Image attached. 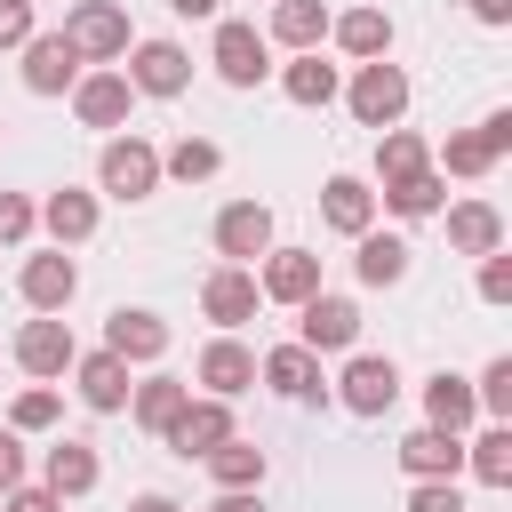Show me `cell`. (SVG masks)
Listing matches in <instances>:
<instances>
[{"mask_svg":"<svg viewBox=\"0 0 512 512\" xmlns=\"http://www.w3.org/2000/svg\"><path fill=\"white\" fill-rule=\"evenodd\" d=\"M352 272H360V288H400V280H408V240L368 224V232L352 240Z\"/></svg>","mask_w":512,"mask_h":512,"instance_id":"24","label":"cell"},{"mask_svg":"<svg viewBox=\"0 0 512 512\" xmlns=\"http://www.w3.org/2000/svg\"><path fill=\"white\" fill-rule=\"evenodd\" d=\"M96 192L104 200H152L160 192V144H144V136H104V152H96Z\"/></svg>","mask_w":512,"mask_h":512,"instance_id":"1","label":"cell"},{"mask_svg":"<svg viewBox=\"0 0 512 512\" xmlns=\"http://www.w3.org/2000/svg\"><path fill=\"white\" fill-rule=\"evenodd\" d=\"M328 40H336L352 64L392 56V16H384V8H344V16H328Z\"/></svg>","mask_w":512,"mask_h":512,"instance_id":"26","label":"cell"},{"mask_svg":"<svg viewBox=\"0 0 512 512\" xmlns=\"http://www.w3.org/2000/svg\"><path fill=\"white\" fill-rule=\"evenodd\" d=\"M432 160V144L424 136H408V128H376V176L392 184V176H416Z\"/></svg>","mask_w":512,"mask_h":512,"instance_id":"36","label":"cell"},{"mask_svg":"<svg viewBox=\"0 0 512 512\" xmlns=\"http://www.w3.org/2000/svg\"><path fill=\"white\" fill-rule=\"evenodd\" d=\"M320 288V248H264L256 256V296L264 304H304Z\"/></svg>","mask_w":512,"mask_h":512,"instance_id":"14","label":"cell"},{"mask_svg":"<svg viewBox=\"0 0 512 512\" xmlns=\"http://www.w3.org/2000/svg\"><path fill=\"white\" fill-rule=\"evenodd\" d=\"M472 416H480V400H472V376H448V368H440V376L424 384V424H440V432H464Z\"/></svg>","mask_w":512,"mask_h":512,"instance_id":"32","label":"cell"},{"mask_svg":"<svg viewBox=\"0 0 512 512\" xmlns=\"http://www.w3.org/2000/svg\"><path fill=\"white\" fill-rule=\"evenodd\" d=\"M408 512H464V488L456 480H416L408 488Z\"/></svg>","mask_w":512,"mask_h":512,"instance_id":"40","label":"cell"},{"mask_svg":"<svg viewBox=\"0 0 512 512\" xmlns=\"http://www.w3.org/2000/svg\"><path fill=\"white\" fill-rule=\"evenodd\" d=\"M56 416H64V392H56V384H32V392H16V408H8V424H16V432H48Z\"/></svg>","mask_w":512,"mask_h":512,"instance_id":"38","label":"cell"},{"mask_svg":"<svg viewBox=\"0 0 512 512\" xmlns=\"http://www.w3.org/2000/svg\"><path fill=\"white\" fill-rule=\"evenodd\" d=\"M200 464H208V480H216V488H264V448H256V440H240V432H232V440H216Z\"/></svg>","mask_w":512,"mask_h":512,"instance_id":"33","label":"cell"},{"mask_svg":"<svg viewBox=\"0 0 512 512\" xmlns=\"http://www.w3.org/2000/svg\"><path fill=\"white\" fill-rule=\"evenodd\" d=\"M472 400H480V416H488V424H512V352H496V360L480 368Z\"/></svg>","mask_w":512,"mask_h":512,"instance_id":"37","label":"cell"},{"mask_svg":"<svg viewBox=\"0 0 512 512\" xmlns=\"http://www.w3.org/2000/svg\"><path fill=\"white\" fill-rule=\"evenodd\" d=\"M296 344H304V352H352V344H360V304L312 288V296L296 304Z\"/></svg>","mask_w":512,"mask_h":512,"instance_id":"8","label":"cell"},{"mask_svg":"<svg viewBox=\"0 0 512 512\" xmlns=\"http://www.w3.org/2000/svg\"><path fill=\"white\" fill-rule=\"evenodd\" d=\"M128 88L136 96H184L192 88V48L184 40H128Z\"/></svg>","mask_w":512,"mask_h":512,"instance_id":"6","label":"cell"},{"mask_svg":"<svg viewBox=\"0 0 512 512\" xmlns=\"http://www.w3.org/2000/svg\"><path fill=\"white\" fill-rule=\"evenodd\" d=\"M192 384H200V392H216V400H240V392L256 384V352H248L240 336H224V328H216V336L200 344V360H192Z\"/></svg>","mask_w":512,"mask_h":512,"instance_id":"15","label":"cell"},{"mask_svg":"<svg viewBox=\"0 0 512 512\" xmlns=\"http://www.w3.org/2000/svg\"><path fill=\"white\" fill-rule=\"evenodd\" d=\"M280 96H288V104H304V112H320V104H336V96H344V80H336V64H328L320 48H304V56H288Z\"/></svg>","mask_w":512,"mask_h":512,"instance_id":"27","label":"cell"},{"mask_svg":"<svg viewBox=\"0 0 512 512\" xmlns=\"http://www.w3.org/2000/svg\"><path fill=\"white\" fill-rule=\"evenodd\" d=\"M264 248H272V208H264V200L216 208V256H224V264H256Z\"/></svg>","mask_w":512,"mask_h":512,"instance_id":"18","label":"cell"},{"mask_svg":"<svg viewBox=\"0 0 512 512\" xmlns=\"http://www.w3.org/2000/svg\"><path fill=\"white\" fill-rule=\"evenodd\" d=\"M128 512H184V504H176V496H160V488H144V496H136Z\"/></svg>","mask_w":512,"mask_h":512,"instance_id":"48","label":"cell"},{"mask_svg":"<svg viewBox=\"0 0 512 512\" xmlns=\"http://www.w3.org/2000/svg\"><path fill=\"white\" fill-rule=\"evenodd\" d=\"M16 56H24V88H32V96H72V80H80V64H88V56L72 48V32H32Z\"/></svg>","mask_w":512,"mask_h":512,"instance_id":"12","label":"cell"},{"mask_svg":"<svg viewBox=\"0 0 512 512\" xmlns=\"http://www.w3.org/2000/svg\"><path fill=\"white\" fill-rule=\"evenodd\" d=\"M64 32H72V48L88 56V64H120L128 56V8L120 0H72V16H64Z\"/></svg>","mask_w":512,"mask_h":512,"instance_id":"5","label":"cell"},{"mask_svg":"<svg viewBox=\"0 0 512 512\" xmlns=\"http://www.w3.org/2000/svg\"><path fill=\"white\" fill-rule=\"evenodd\" d=\"M184 400H192V384H184V376H144V384H128V416H136L144 432H168Z\"/></svg>","mask_w":512,"mask_h":512,"instance_id":"31","label":"cell"},{"mask_svg":"<svg viewBox=\"0 0 512 512\" xmlns=\"http://www.w3.org/2000/svg\"><path fill=\"white\" fill-rule=\"evenodd\" d=\"M104 352H120L128 368H152V360L168 352V320L144 312V304H120V312L104 320Z\"/></svg>","mask_w":512,"mask_h":512,"instance_id":"20","label":"cell"},{"mask_svg":"<svg viewBox=\"0 0 512 512\" xmlns=\"http://www.w3.org/2000/svg\"><path fill=\"white\" fill-rule=\"evenodd\" d=\"M40 224H48V240H56V248H80V240L96 232V192H80V184L48 192V200H40Z\"/></svg>","mask_w":512,"mask_h":512,"instance_id":"30","label":"cell"},{"mask_svg":"<svg viewBox=\"0 0 512 512\" xmlns=\"http://www.w3.org/2000/svg\"><path fill=\"white\" fill-rule=\"evenodd\" d=\"M72 112H80V128H96V136H120V128H128V112H136V88H128V72H120V64H104V72H80V80H72Z\"/></svg>","mask_w":512,"mask_h":512,"instance_id":"7","label":"cell"},{"mask_svg":"<svg viewBox=\"0 0 512 512\" xmlns=\"http://www.w3.org/2000/svg\"><path fill=\"white\" fill-rule=\"evenodd\" d=\"M480 304H512V256H480Z\"/></svg>","mask_w":512,"mask_h":512,"instance_id":"41","label":"cell"},{"mask_svg":"<svg viewBox=\"0 0 512 512\" xmlns=\"http://www.w3.org/2000/svg\"><path fill=\"white\" fill-rule=\"evenodd\" d=\"M16 288H24V304H32V312H64V304L80 296V264H72V248H48V256H24V272H16Z\"/></svg>","mask_w":512,"mask_h":512,"instance_id":"19","label":"cell"},{"mask_svg":"<svg viewBox=\"0 0 512 512\" xmlns=\"http://www.w3.org/2000/svg\"><path fill=\"white\" fill-rule=\"evenodd\" d=\"M512 152V112H488L480 128H464V136H448L440 152H432V168L440 176H464V184H480V176H496V160Z\"/></svg>","mask_w":512,"mask_h":512,"instance_id":"4","label":"cell"},{"mask_svg":"<svg viewBox=\"0 0 512 512\" xmlns=\"http://www.w3.org/2000/svg\"><path fill=\"white\" fill-rule=\"evenodd\" d=\"M72 360H80V344H72L64 312H32V320L16 328V368H24L32 384H56V376H64Z\"/></svg>","mask_w":512,"mask_h":512,"instance_id":"9","label":"cell"},{"mask_svg":"<svg viewBox=\"0 0 512 512\" xmlns=\"http://www.w3.org/2000/svg\"><path fill=\"white\" fill-rule=\"evenodd\" d=\"M472 16L480 24H512V0H472Z\"/></svg>","mask_w":512,"mask_h":512,"instance_id":"46","label":"cell"},{"mask_svg":"<svg viewBox=\"0 0 512 512\" xmlns=\"http://www.w3.org/2000/svg\"><path fill=\"white\" fill-rule=\"evenodd\" d=\"M64 376H72L80 408H96V416H120V408H128V384H136V376H128V360H120V352H104V344H96V352H80Z\"/></svg>","mask_w":512,"mask_h":512,"instance_id":"16","label":"cell"},{"mask_svg":"<svg viewBox=\"0 0 512 512\" xmlns=\"http://www.w3.org/2000/svg\"><path fill=\"white\" fill-rule=\"evenodd\" d=\"M168 8H176V16H192V24H208V16L224 8V0H168Z\"/></svg>","mask_w":512,"mask_h":512,"instance_id":"47","label":"cell"},{"mask_svg":"<svg viewBox=\"0 0 512 512\" xmlns=\"http://www.w3.org/2000/svg\"><path fill=\"white\" fill-rule=\"evenodd\" d=\"M328 400H344L352 416H384V408L400 400V368H392L384 352H352V360H344V376L328 384Z\"/></svg>","mask_w":512,"mask_h":512,"instance_id":"11","label":"cell"},{"mask_svg":"<svg viewBox=\"0 0 512 512\" xmlns=\"http://www.w3.org/2000/svg\"><path fill=\"white\" fill-rule=\"evenodd\" d=\"M264 40H280L288 56L320 48V40H328V0H272V24H264Z\"/></svg>","mask_w":512,"mask_h":512,"instance_id":"28","label":"cell"},{"mask_svg":"<svg viewBox=\"0 0 512 512\" xmlns=\"http://www.w3.org/2000/svg\"><path fill=\"white\" fill-rule=\"evenodd\" d=\"M160 440H168V448H176L184 464H192V456H208L216 440H232V400H216V392H192V400L176 408V424H168Z\"/></svg>","mask_w":512,"mask_h":512,"instance_id":"17","label":"cell"},{"mask_svg":"<svg viewBox=\"0 0 512 512\" xmlns=\"http://www.w3.org/2000/svg\"><path fill=\"white\" fill-rule=\"evenodd\" d=\"M256 304H264V296H256V264H216V272L200 280V312H208L224 336H240V328L256 320Z\"/></svg>","mask_w":512,"mask_h":512,"instance_id":"13","label":"cell"},{"mask_svg":"<svg viewBox=\"0 0 512 512\" xmlns=\"http://www.w3.org/2000/svg\"><path fill=\"white\" fill-rule=\"evenodd\" d=\"M376 200H384L392 216H408V224H416V216H440V208H448V176H440V168L424 160L416 176H392V184H384Z\"/></svg>","mask_w":512,"mask_h":512,"instance_id":"29","label":"cell"},{"mask_svg":"<svg viewBox=\"0 0 512 512\" xmlns=\"http://www.w3.org/2000/svg\"><path fill=\"white\" fill-rule=\"evenodd\" d=\"M40 24H32V0H0V48H24Z\"/></svg>","mask_w":512,"mask_h":512,"instance_id":"42","label":"cell"},{"mask_svg":"<svg viewBox=\"0 0 512 512\" xmlns=\"http://www.w3.org/2000/svg\"><path fill=\"white\" fill-rule=\"evenodd\" d=\"M224 168V152L208 144V136H176L168 152H160V176H176V184H208Z\"/></svg>","mask_w":512,"mask_h":512,"instance_id":"35","label":"cell"},{"mask_svg":"<svg viewBox=\"0 0 512 512\" xmlns=\"http://www.w3.org/2000/svg\"><path fill=\"white\" fill-rule=\"evenodd\" d=\"M256 384H272L288 408H328V376H320V352H304V344H272V352L256 360Z\"/></svg>","mask_w":512,"mask_h":512,"instance_id":"10","label":"cell"},{"mask_svg":"<svg viewBox=\"0 0 512 512\" xmlns=\"http://www.w3.org/2000/svg\"><path fill=\"white\" fill-rule=\"evenodd\" d=\"M96 480H104V464H96V448H88V440H56V448L40 456V488H56L64 504H72V496H88Z\"/></svg>","mask_w":512,"mask_h":512,"instance_id":"25","label":"cell"},{"mask_svg":"<svg viewBox=\"0 0 512 512\" xmlns=\"http://www.w3.org/2000/svg\"><path fill=\"white\" fill-rule=\"evenodd\" d=\"M16 480H24V432H16V424H0V496H8Z\"/></svg>","mask_w":512,"mask_h":512,"instance_id":"43","label":"cell"},{"mask_svg":"<svg viewBox=\"0 0 512 512\" xmlns=\"http://www.w3.org/2000/svg\"><path fill=\"white\" fill-rule=\"evenodd\" d=\"M448 248L456 256H496L504 248V208L496 200H456L448 208Z\"/></svg>","mask_w":512,"mask_h":512,"instance_id":"23","label":"cell"},{"mask_svg":"<svg viewBox=\"0 0 512 512\" xmlns=\"http://www.w3.org/2000/svg\"><path fill=\"white\" fill-rule=\"evenodd\" d=\"M8 512H64V496H56V488H24V480H16V488H8Z\"/></svg>","mask_w":512,"mask_h":512,"instance_id":"44","label":"cell"},{"mask_svg":"<svg viewBox=\"0 0 512 512\" xmlns=\"http://www.w3.org/2000/svg\"><path fill=\"white\" fill-rule=\"evenodd\" d=\"M208 512H264V496H256V488H216Z\"/></svg>","mask_w":512,"mask_h":512,"instance_id":"45","label":"cell"},{"mask_svg":"<svg viewBox=\"0 0 512 512\" xmlns=\"http://www.w3.org/2000/svg\"><path fill=\"white\" fill-rule=\"evenodd\" d=\"M32 224H40V208H32L24 192H0V248H24Z\"/></svg>","mask_w":512,"mask_h":512,"instance_id":"39","label":"cell"},{"mask_svg":"<svg viewBox=\"0 0 512 512\" xmlns=\"http://www.w3.org/2000/svg\"><path fill=\"white\" fill-rule=\"evenodd\" d=\"M320 224L344 232V240H360V232L376 224V192H368L360 176H328V184H320Z\"/></svg>","mask_w":512,"mask_h":512,"instance_id":"22","label":"cell"},{"mask_svg":"<svg viewBox=\"0 0 512 512\" xmlns=\"http://www.w3.org/2000/svg\"><path fill=\"white\" fill-rule=\"evenodd\" d=\"M400 472H408V480H456V472H464V432L416 424V432L400 440Z\"/></svg>","mask_w":512,"mask_h":512,"instance_id":"21","label":"cell"},{"mask_svg":"<svg viewBox=\"0 0 512 512\" xmlns=\"http://www.w3.org/2000/svg\"><path fill=\"white\" fill-rule=\"evenodd\" d=\"M344 104H352L360 128H400V112H408V72H400L392 56H368V64L352 72Z\"/></svg>","mask_w":512,"mask_h":512,"instance_id":"3","label":"cell"},{"mask_svg":"<svg viewBox=\"0 0 512 512\" xmlns=\"http://www.w3.org/2000/svg\"><path fill=\"white\" fill-rule=\"evenodd\" d=\"M464 472L480 488H512V424H480V440L464 448Z\"/></svg>","mask_w":512,"mask_h":512,"instance_id":"34","label":"cell"},{"mask_svg":"<svg viewBox=\"0 0 512 512\" xmlns=\"http://www.w3.org/2000/svg\"><path fill=\"white\" fill-rule=\"evenodd\" d=\"M208 64H216V80H224V88H264V72H272V40H264L248 16H216Z\"/></svg>","mask_w":512,"mask_h":512,"instance_id":"2","label":"cell"}]
</instances>
